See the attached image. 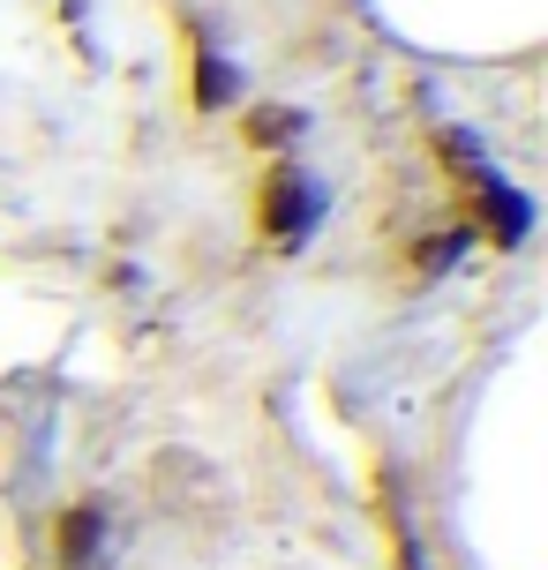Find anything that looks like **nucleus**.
Instances as JSON below:
<instances>
[{
	"label": "nucleus",
	"instance_id": "f257e3e1",
	"mask_svg": "<svg viewBox=\"0 0 548 570\" xmlns=\"http://www.w3.org/2000/svg\"><path fill=\"white\" fill-rule=\"evenodd\" d=\"M309 226H316V188H309V173L278 166L271 188H263V233L271 240H301Z\"/></svg>",
	"mask_w": 548,
	"mask_h": 570
},
{
	"label": "nucleus",
	"instance_id": "20e7f679",
	"mask_svg": "<svg viewBox=\"0 0 548 570\" xmlns=\"http://www.w3.org/2000/svg\"><path fill=\"white\" fill-rule=\"evenodd\" d=\"M293 128H301V114H286V106H271L263 120H248V136H256V142H278V136H293Z\"/></svg>",
	"mask_w": 548,
	"mask_h": 570
},
{
	"label": "nucleus",
	"instance_id": "f03ea898",
	"mask_svg": "<svg viewBox=\"0 0 548 570\" xmlns=\"http://www.w3.org/2000/svg\"><path fill=\"white\" fill-rule=\"evenodd\" d=\"M98 525H106V518L90 511V503L60 518V563H68V570H84L90 556H98Z\"/></svg>",
	"mask_w": 548,
	"mask_h": 570
},
{
	"label": "nucleus",
	"instance_id": "7ed1b4c3",
	"mask_svg": "<svg viewBox=\"0 0 548 570\" xmlns=\"http://www.w3.org/2000/svg\"><path fill=\"white\" fill-rule=\"evenodd\" d=\"M233 90H241V76H233L226 60H218V53H196V106H203V114H218Z\"/></svg>",
	"mask_w": 548,
	"mask_h": 570
}]
</instances>
